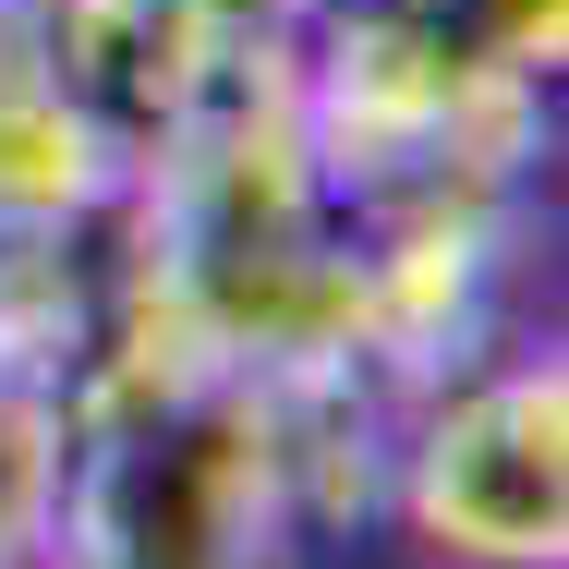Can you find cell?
Returning a JSON list of instances; mask_svg holds the SVG:
<instances>
[{"mask_svg":"<svg viewBox=\"0 0 569 569\" xmlns=\"http://www.w3.org/2000/svg\"><path fill=\"white\" fill-rule=\"evenodd\" d=\"M376 509L437 569H558L569 558V363H460L388 425Z\"/></svg>","mask_w":569,"mask_h":569,"instance_id":"cell-1","label":"cell"},{"mask_svg":"<svg viewBox=\"0 0 569 569\" xmlns=\"http://www.w3.org/2000/svg\"><path fill=\"white\" fill-rule=\"evenodd\" d=\"M24 12L61 98L121 158V182L158 170L182 133H207L291 37V12H242V0H24Z\"/></svg>","mask_w":569,"mask_h":569,"instance_id":"cell-2","label":"cell"},{"mask_svg":"<svg viewBox=\"0 0 569 569\" xmlns=\"http://www.w3.org/2000/svg\"><path fill=\"white\" fill-rule=\"evenodd\" d=\"M242 12H291V0H242Z\"/></svg>","mask_w":569,"mask_h":569,"instance_id":"cell-5","label":"cell"},{"mask_svg":"<svg viewBox=\"0 0 569 569\" xmlns=\"http://www.w3.org/2000/svg\"><path fill=\"white\" fill-rule=\"evenodd\" d=\"M121 219V158L61 98L37 12L0 0V242H86Z\"/></svg>","mask_w":569,"mask_h":569,"instance_id":"cell-3","label":"cell"},{"mask_svg":"<svg viewBox=\"0 0 569 569\" xmlns=\"http://www.w3.org/2000/svg\"><path fill=\"white\" fill-rule=\"evenodd\" d=\"M291 24H425L472 61L533 73V86H558L569 61V0H291Z\"/></svg>","mask_w":569,"mask_h":569,"instance_id":"cell-4","label":"cell"}]
</instances>
